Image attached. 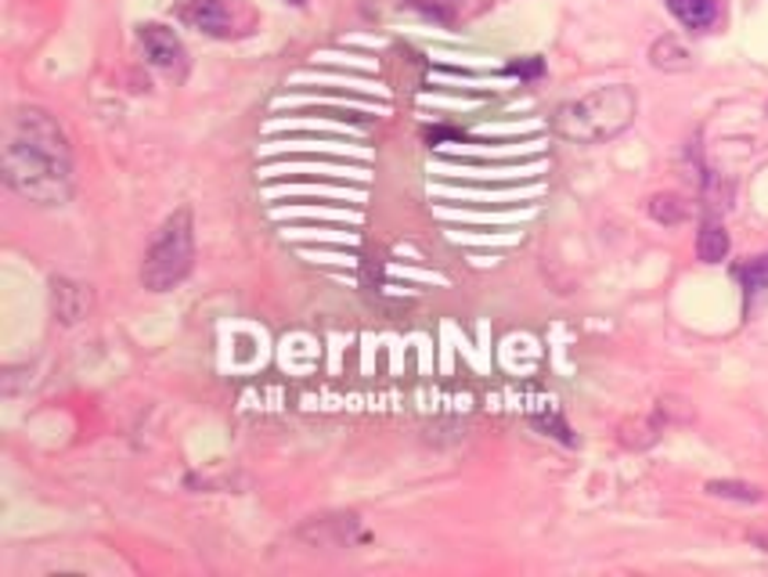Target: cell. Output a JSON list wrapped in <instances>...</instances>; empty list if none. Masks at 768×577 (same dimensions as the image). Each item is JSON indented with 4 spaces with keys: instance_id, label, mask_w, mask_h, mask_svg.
Returning a JSON list of instances; mask_svg holds the SVG:
<instances>
[{
    "instance_id": "3957f363",
    "label": "cell",
    "mask_w": 768,
    "mask_h": 577,
    "mask_svg": "<svg viewBox=\"0 0 768 577\" xmlns=\"http://www.w3.org/2000/svg\"><path fill=\"white\" fill-rule=\"evenodd\" d=\"M191 264H195V220L191 209L180 206L152 235L145 260H141V285L149 293H171L174 285L188 279Z\"/></svg>"
},
{
    "instance_id": "7c38bea8",
    "label": "cell",
    "mask_w": 768,
    "mask_h": 577,
    "mask_svg": "<svg viewBox=\"0 0 768 577\" xmlns=\"http://www.w3.org/2000/svg\"><path fill=\"white\" fill-rule=\"evenodd\" d=\"M509 73H513V76H524V80H534V76H541V73H545V62H541V58L513 62V65H509Z\"/></svg>"
},
{
    "instance_id": "277c9868",
    "label": "cell",
    "mask_w": 768,
    "mask_h": 577,
    "mask_svg": "<svg viewBox=\"0 0 768 577\" xmlns=\"http://www.w3.org/2000/svg\"><path fill=\"white\" fill-rule=\"evenodd\" d=\"M141 47H145V58L155 69H177V65H185V44H180V36L171 25L160 22L141 25Z\"/></svg>"
},
{
    "instance_id": "30bf717a",
    "label": "cell",
    "mask_w": 768,
    "mask_h": 577,
    "mask_svg": "<svg viewBox=\"0 0 768 577\" xmlns=\"http://www.w3.org/2000/svg\"><path fill=\"white\" fill-rule=\"evenodd\" d=\"M704 491L714 494V498H728V502H747V505L761 502V498H765L761 488H754V483H744V480H707Z\"/></svg>"
},
{
    "instance_id": "6da1fadb",
    "label": "cell",
    "mask_w": 768,
    "mask_h": 577,
    "mask_svg": "<svg viewBox=\"0 0 768 577\" xmlns=\"http://www.w3.org/2000/svg\"><path fill=\"white\" fill-rule=\"evenodd\" d=\"M4 181L33 206H65L73 199V149L55 116L22 105L4 123Z\"/></svg>"
},
{
    "instance_id": "8992f818",
    "label": "cell",
    "mask_w": 768,
    "mask_h": 577,
    "mask_svg": "<svg viewBox=\"0 0 768 577\" xmlns=\"http://www.w3.org/2000/svg\"><path fill=\"white\" fill-rule=\"evenodd\" d=\"M689 33H707L718 22V0H663Z\"/></svg>"
},
{
    "instance_id": "5b68a950",
    "label": "cell",
    "mask_w": 768,
    "mask_h": 577,
    "mask_svg": "<svg viewBox=\"0 0 768 577\" xmlns=\"http://www.w3.org/2000/svg\"><path fill=\"white\" fill-rule=\"evenodd\" d=\"M180 19H185L191 30L210 33V36L231 33V15H228L224 0H188V4L180 8Z\"/></svg>"
},
{
    "instance_id": "52a82bcc",
    "label": "cell",
    "mask_w": 768,
    "mask_h": 577,
    "mask_svg": "<svg viewBox=\"0 0 768 577\" xmlns=\"http://www.w3.org/2000/svg\"><path fill=\"white\" fill-rule=\"evenodd\" d=\"M696 257L704 260V264H722V260L728 257V231L718 225V220H707V225L700 228Z\"/></svg>"
},
{
    "instance_id": "9c48e42d",
    "label": "cell",
    "mask_w": 768,
    "mask_h": 577,
    "mask_svg": "<svg viewBox=\"0 0 768 577\" xmlns=\"http://www.w3.org/2000/svg\"><path fill=\"white\" fill-rule=\"evenodd\" d=\"M649 217H654L657 225H663V228H674L689 217V203L674 192L654 195V199H649Z\"/></svg>"
},
{
    "instance_id": "8fae6325",
    "label": "cell",
    "mask_w": 768,
    "mask_h": 577,
    "mask_svg": "<svg viewBox=\"0 0 768 577\" xmlns=\"http://www.w3.org/2000/svg\"><path fill=\"white\" fill-rule=\"evenodd\" d=\"M736 279H739V285H744L747 296L768 293V257H754V260H747V264H739Z\"/></svg>"
},
{
    "instance_id": "ba28073f",
    "label": "cell",
    "mask_w": 768,
    "mask_h": 577,
    "mask_svg": "<svg viewBox=\"0 0 768 577\" xmlns=\"http://www.w3.org/2000/svg\"><path fill=\"white\" fill-rule=\"evenodd\" d=\"M649 62H654L657 69H663V73H682V69L693 65L689 51L674 41V36H663V41H657L654 47H649Z\"/></svg>"
},
{
    "instance_id": "7a4b0ae2",
    "label": "cell",
    "mask_w": 768,
    "mask_h": 577,
    "mask_svg": "<svg viewBox=\"0 0 768 577\" xmlns=\"http://www.w3.org/2000/svg\"><path fill=\"white\" fill-rule=\"evenodd\" d=\"M635 109H639L635 90L628 84H610L578 101L559 105L552 116V130L563 141H574V144H603L632 127Z\"/></svg>"
}]
</instances>
